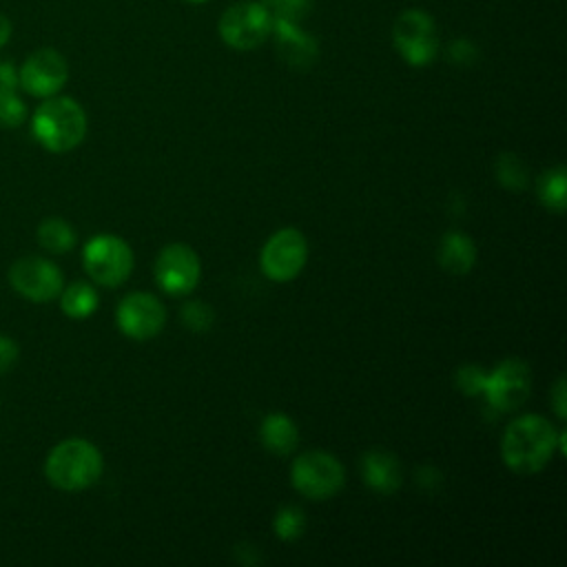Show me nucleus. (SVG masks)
<instances>
[{
  "label": "nucleus",
  "mask_w": 567,
  "mask_h": 567,
  "mask_svg": "<svg viewBox=\"0 0 567 567\" xmlns=\"http://www.w3.org/2000/svg\"><path fill=\"white\" fill-rule=\"evenodd\" d=\"M115 321L124 337L146 341L153 339L164 328L166 308L151 292H131L117 303Z\"/></svg>",
  "instance_id": "nucleus-11"
},
{
  "label": "nucleus",
  "mask_w": 567,
  "mask_h": 567,
  "mask_svg": "<svg viewBox=\"0 0 567 567\" xmlns=\"http://www.w3.org/2000/svg\"><path fill=\"white\" fill-rule=\"evenodd\" d=\"M20 357V346L9 334H0V377L7 374Z\"/></svg>",
  "instance_id": "nucleus-28"
},
{
  "label": "nucleus",
  "mask_w": 567,
  "mask_h": 567,
  "mask_svg": "<svg viewBox=\"0 0 567 567\" xmlns=\"http://www.w3.org/2000/svg\"><path fill=\"white\" fill-rule=\"evenodd\" d=\"M565 168L556 166L543 173V177L538 179V197L543 202L545 208H549L551 213L560 215L565 210L567 204V195H565Z\"/></svg>",
  "instance_id": "nucleus-20"
},
{
  "label": "nucleus",
  "mask_w": 567,
  "mask_h": 567,
  "mask_svg": "<svg viewBox=\"0 0 567 567\" xmlns=\"http://www.w3.org/2000/svg\"><path fill=\"white\" fill-rule=\"evenodd\" d=\"M476 261V246L463 233H445L439 244V264L452 275H465Z\"/></svg>",
  "instance_id": "nucleus-16"
},
{
  "label": "nucleus",
  "mask_w": 567,
  "mask_h": 567,
  "mask_svg": "<svg viewBox=\"0 0 567 567\" xmlns=\"http://www.w3.org/2000/svg\"><path fill=\"white\" fill-rule=\"evenodd\" d=\"M272 31V18L261 2H239L219 18L221 40L237 51L257 49Z\"/></svg>",
  "instance_id": "nucleus-8"
},
{
  "label": "nucleus",
  "mask_w": 567,
  "mask_h": 567,
  "mask_svg": "<svg viewBox=\"0 0 567 567\" xmlns=\"http://www.w3.org/2000/svg\"><path fill=\"white\" fill-rule=\"evenodd\" d=\"M89 122L80 102L66 95L44 97L31 115L35 142L51 153H66L82 144Z\"/></svg>",
  "instance_id": "nucleus-2"
},
{
  "label": "nucleus",
  "mask_w": 567,
  "mask_h": 567,
  "mask_svg": "<svg viewBox=\"0 0 567 567\" xmlns=\"http://www.w3.org/2000/svg\"><path fill=\"white\" fill-rule=\"evenodd\" d=\"M82 264L95 284L115 288L124 284L133 270V250L117 235H95L84 244Z\"/></svg>",
  "instance_id": "nucleus-5"
},
{
  "label": "nucleus",
  "mask_w": 567,
  "mask_h": 567,
  "mask_svg": "<svg viewBox=\"0 0 567 567\" xmlns=\"http://www.w3.org/2000/svg\"><path fill=\"white\" fill-rule=\"evenodd\" d=\"M202 275L197 252L186 244H168L155 261L157 286L168 295H188L195 290Z\"/></svg>",
  "instance_id": "nucleus-13"
},
{
  "label": "nucleus",
  "mask_w": 567,
  "mask_h": 567,
  "mask_svg": "<svg viewBox=\"0 0 567 567\" xmlns=\"http://www.w3.org/2000/svg\"><path fill=\"white\" fill-rule=\"evenodd\" d=\"M532 388V374L525 361L520 359H505L492 372H487V381L483 394L487 403L498 412H509L520 408Z\"/></svg>",
  "instance_id": "nucleus-12"
},
{
  "label": "nucleus",
  "mask_w": 567,
  "mask_h": 567,
  "mask_svg": "<svg viewBox=\"0 0 567 567\" xmlns=\"http://www.w3.org/2000/svg\"><path fill=\"white\" fill-rule=\"evenodd\" d=\"M11 31H13V27H11V20L4 16V13H0V49L9 42V38H11Z\"/></svg>",
  "instance_id": "nucleus-31"
},
{
  "label": "nucleus",
  "mask_w": 567,
  "mask_h": 567,
  "mask_svg": "<svg viewBox=\"0 0 567 567\" xmlns=\"http://www.w3.org/2000/svg\"><path fill=\"white\" fill-rule=\"evenodd\" d=\"M290 481L306 498L326 501L343 487L346 470L332 454L323 450H308L295 458Z\"/></svg>",
  "instance_id": "nucleus-4"
},
{
  "label": "nucleus",
  "mask_w": 567,
  "mask_h": 567,
  "mask_svg": "<svg viewBox=\"0 0 567 567\" xmlns=\"http://www.w3.org/2000/svg\"><path fill=\"white\" fill-rule=\"evenodd\" d=\"M184 2H188V4H204L206 0H184Z\"/></svg>",
  "instance_id": "nucleus-32"
},
{
  "label": "nucleus",
  "mask_w": 567,
  "mask_h": 567,
  "mask_svg": "<svg viewBox=\"0 0 567 567\" xmlns=\"http://www.w3.org/2000/svg\"><path fill=\"white\" fill-rule=\"evenodd\" d=\"M0 89H18V69L9 60H0Z\"/></svg>",
  "instance_id": "nucleus-29"
},
{
  "label": "nucleus",
  "mask_w": 567,
  "mask_h": 567,
  "mask_svg": "<svg viewBox=\"0 0 567 567\" xmlns=\"http://www.w3.org/2000/svg\"><path fill=\"white\" fill-rule=\"evenodd\" d=\"M272 527L281 540H295L306 529V516L297 505H284V507H279V512L272 520Z\"/></svg>",
  "instance_id": "nucleus-23"
},
{
  "label": "nucleus",
  "mask_w": 567,
  "mask_h": 567,
  "mask_svg": "<svg viewBox=\"0 0 567 567\" xmlns=\"http://www.w3.org/2000/svg\"><path fill=\"white\" fill-rule=\"evenodd\" d=\"M261 4L270 13L272 22L284 20V22H297V24L312 9V0H261Z\"/></svg>",
  "instance_id": "nucleus-24"
},
{
  "label": "nucleus",
  "mask_w": 567,
  "mask_h": 567,
  "mask_svg": "<svg viewBox=\"0 0 567 567\" xmlns=\"http://www.w3.org/2000/svg\"><path fill=\"white\" fill-rule=\"evenodd\" d=\"M476 55H478L476 47L470 40H465V38L452 40L450 47H447V58L454 64H472L476 60Z\"/></svg>",
  "instance_id": "nucleus-27"
},
{
  "label": "nucleus",
  "mask_w": 567,
  "mask_h": 567,
  "mask_svg": "<svg viewBox=\"0 0 567 567\" xmlns=\"http://www.w3.org/2000/svg\"><path fill=\"white\" fill-rule=\"evenodd\" d=\"M308 259V241L301 230L288 226L277 230L261 248L259 266L261 272L272 281L295 279Z\"/></svg>",
  "instance_id": "nucleus-9"
},
{
  "label": "nucleus",
  "mask_w": 567,
  "mask_h": 567,
  "mask_svg": "<svg viewBox=\"0 0 567 567\" xmlns=\"http://www.w3.org/2000/svg\"><path fill=\"white\" fill-rule=\"evenodd\" d=\"M560 447L565 450V430H556L540 414H523L514 419L501 441L503 463L516 474L540 472Z\"/></svg>",
  "instance_id": "nucleus-1"
},
{
  "label": "nucleus",
  "mask_w": 567,
  "mask_h": 567,
  "mask_svg": "<svg viewBox=\"0 0 567 567\" xmlns=\"http://www.w3.org/2000/svg\"><path fill=\"white\" fill-rule=\"evenodd\" d=\"M361 478L370 489L379 494H392L399 489L403 478L401 463L385 450H368L361 458Z\"/></svg>",
  "instance_id": "nucleus-15"
},
{
  "label": "nucleus",
  "mask_w": 567,
  "mask_h": 567,
  "mask_svg": "<svg viewBox=\"0 0 567 567\" xmlns=\"http://www.w3.org/2000/svg\"><path fill=\"white\" fill-rule=\"evenodd\" d=\"M215 312L210 306H206L204 301H188L182 308V321L186 328H190L193 332H204L213 326Z\"/></svg>",
  "instance_id": "nucleus-25"
},
{
  "label": "nucleus",
  "mask_w": 567,
  "mask_h": 567,
  "mask_svg": "<svg viewBox=\"0 0 567 567\" xmlns=\"http://www.w3.org/2000/svg\"><path fill=\"white\" fill-rule=\"evenodd\" d=\"M104 470L102 452L86 439L71 436L53 445L44 461L47 481L62 492H80L97 483Z\"/></svg>",
  "instance_id": "nucleus-3"
},
{
  "label": "nucleus",
  "mask_w": 567,
  "mask_h": 567,
  "mask_svg": "<svg viewBox=\"0 0 567 567\" xmlns=\"http://www.w3.org/2000/svg\"><path fill=\"white\" fill-rule=\"evenodd\" d=\"M496 177L505 188H512V190H520L527 186V168L523 159L516 157L514 153H503L496 159Z\"/></svg>",
  "instance_id": "nucleus-21"
},
{
  "label": "nucleus",
  "mask_w": 567,
  "mask_h": 567,
  "mask_svg": "<svg viewBox=\"0 0 567 567\" xmlns=\"http://www.w3.org/2000/svg\"><path fill=\"white\" fill-rule=\"evenodd\" d=\"M485 381H487V372L481 365L470 363V365H463L456 370V385L461 388L463 394H470V396L483 394Z\"/></svg>",
  "instance_id": "nucleus-26"
},
{
  "label": "nucleus",
  "mask_w": 567,
  "mask_h": 567,
  "mask_svg": "<svg viewBox=\"0 0 567 567\" xmlns=\"http://www.w3.org/2000/svg\"><path fill=\"white\" fill-rule=\"evenodd\" d=\"M69 80L64 55L51 47L35 49L18 69V89L33 97H51L62 91Z\"/></svg>",
  "instance_id": "nucleus-10"
},
{
  "label": "nucleus",
  "mask_w": 567,
  "mask_h": 567,
  "mask_svg": "<svg viewBox=\"0 0 567 567\" xmlns=\"http://www.w3.org/2000/svg\"><path fill=\"white\" fill-rule=\"evenodd\" d=\"M35 237H38V244L51 255H64L78 241L73 226L62 217L42 219L38 230H35Z\"/></svg>",
  "instance_id": "nucleus-19"
},
{
  "label": "nucleus",
  "mask_w": 567,
  "mask_h": 567,
  "mask_svg": "<svg viewBox=\"0 0 567 567\" xmlns=\"http://www.w3.org/2000/svg\"><path fill=\"white\" fill-rule=\"evenodd\" d=\"M275 42H277V51L281 55V60L288 66L295 69H308L315 64L317 55H319V47L317 40L306 33L297 22H284V20H275L272 22V31Z\"/></svg>",
  "instance_id": "nucleus-14"
},
{
  "label": "nucleus",
  "mask_w": 567,
  "mask_h": 567,
  "mask_svg": "<svg viewBox=\"0 0 567 567\" xmlns=\"http://www.w3.org/2000/svg\"><path fill=\"white\" fill-rule=\"evenodd\" d=\"M60 308L69 319H86L97 310V290L89 281H73L58 295Z\"/></svg>",
  "instance_id": "nucleus-18"
},
{
  "label": "nucleus",
  "mask_w": 567,
  "mask_h": 567,
  "mask_svg": "<svg viewBox=\"0 0 567 567\" xmlns=\"http://www.w3.org/2000/svg\"><path fill=\"white\" fill-rule=\"evenodd\" d=\"M27 120V104L18 89H0V128H18Z\"/></svg>",
  "instance_id": "nucleus-22"
},
{
  "label": "nucleus",
  "mask_w": 567,
  "mask_h": 567,
  "mask_svg": "<svg viewBox=\"0 0 567 567\" xmlns=\"http://www.w3.org/2000/svg\"><path fill=\"white\" fill-rule=\"evenodd\" d=\"M9 284L20 297L33 303H49L62 292L64 275L51 259L29 255L11 264Z\"/></svg>",
  "instance_id": "nucleus-7"
},
{
  "label": "nucleus",
  "mask_w": 567,
  "mask_h": 567,
  "mask_svg": "<svg viewBox=\"0 0 567 567\" xmlns=\"http://www.w3.org/2000/svg\"><path fill=\"white\" fill-rule=\"evenodd\" d=\"M551 403H554V412L558 414V419L563 421L567 410H565V379L560 377L551 390Z\"/></svg>",
  "instance_id": "nucleus-30"
},
{
  "label": "nucleus",
  "mask_w": 567,
  "mask_h": 567,
  "mask_svg": "<svg viewBox=\"0 0 567 567\" xmlns=\"http://www.w3.org/2000/svg\"><path fill=\"white\" fill-rule=\"evenodd\" d=\"M392 42L399 55L412 66H425L439 53L434 20L421 9H408L394 20Z\"/></svg>",
  "instance_id": "nucleus-6"
},
{
  "label": "nucleus",
  "mask_w": 567,
  "mask_h": 567,
  "mask_svg": "<svg viewBox=\"0 0 567 567\" xmlns=\"http://www.w3.org/2000/svg\"><path fill=\"white\" fill-rule=\"evenodd\" d=\"M259 436H261L264 447L279 456L290 454L299 443V430H297L295 421L281 412H272L261 421Z\"/></svg>",
  "instance_id": "nucleus-17"
}]
</instances>
